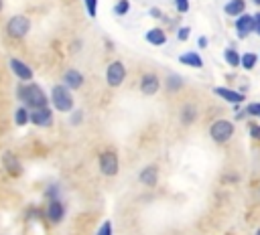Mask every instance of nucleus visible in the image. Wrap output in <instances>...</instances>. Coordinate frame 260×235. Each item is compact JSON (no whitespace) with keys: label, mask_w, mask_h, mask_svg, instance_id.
Listing matches in <instances>:
<instances>
[{"label":"nucleus","mask_w":260,"mask_h":235,"mask_svg":"<svg viewBox=\"0 0 260 235\" xmlns=\"http://www.w3.org/2000/svg\"><path fill=\"white\" fill-rule=\"evenodd\" d=\"M16 99L20 101V105L28 107V109H39V107H47L51 101H49V95L45 93V89L35 83V81H28V83H18L16 85Z\"/></svg>","instance_id":"1"},{"label":"nucleus","mask_w":260,"mask_h":235,"mask_svg":"<svg viewBox=\"0 0 260 235\" xmlns=\"http://www.w3.org/2000/svg\"><path fill=\"white\" fill-rule=\"evenodd\" d=\"M51 105L61 111V113H71L73 107H75V99H73V93L69 87H65L63 83H57L51 87V97H49Z\"/></svg>","instance_id":"2"},{"label":"nucleus","mask_w":260,"mask_h":235,"mask_svg":"<svg viewBox=\"0 0 260 235\" xmlns=\"http://www.w3.org/2000/svg\"><path fill=\"white\" fill-rule=\"evenodd\" d=\"M32 28V20L26 14H14L4 24V34L12 41H22Z\"/></svg>","instance_id":"3"},{"label":"nucleus","mask_w":260,"mask_h":235,"mask_svg":"<svg viewBox=\"0 0 260 235\" xmlns=\"http://www.w3.org/2000/svg\"><path fill=\"white\" fill-rule=\"evenodd\" d=\"M98 166L104 176H116L120 172V160H118L116 150H110V148L102 150L100 158H98Z\"/></svg>","instance_id":"4"},{"label":"nucleus","mask_w":260,"mask_h":235,"mask_svg":"<svg viewBox=\"0 0 260 235\" xmlns=\"http://www.w3.org/2000/svg\"><path fill=\"white\" fill-rule=\"evenodd\" d=\"M209 136L215 144H225L234 136V124L228 122V120H215L209 126Z\"/></svg>","instance_id":"5"},{"label":"nucleus","mask_w":260,"mask_h":235,"mask_svg":"<svg viewBox=\"0 0 260 235\" xmlns=\"http://www.w3.org/2000/svg\"><path fill=\"white\" fill-rule=\"evenodd\" d=\"M8 69H10V73H12L20 83H28V81H32V77H35L32 67H30L28 63H24L22 59H16V57H10V59H8Z\"/></svg>","instance_id":"6"},{"label":"nucleus","mask_w":260,"mask_h":235,"mask_svg":"<svg viewBox=\"0 0 260 235\" xmlns=\"http://www.w3.org/2000/svg\"><path fill=\"white\" fill-rule=\"evenodd\" d=\"M0 160H2V168H4V172H6L8 176H12V178H18V176L22 174L24 166H22L20 158H18V156H16L12 150H4Z\"/></svg>","instance_id":"7"},{"label":"nucleus","mask_w":260,"mask_h":235,"mask_svg":"<svg viewBox=\"0 0 260 235\" xmlns=\"http://www.w3.org/2000/svg\"><path fill=\"white\" fill-rule=\"evenodd\" d=\"M126 79V67L122 61H112L106 69V83L110 87H120Z\"/></svg>","instance_id":"8"},{"label":"nucleus","mask_w":260,"mask_h":235,"mask_svg":"<svg viewBox=\"0 0 260 235\" xmlns=\"http://www.w3.org/2000/svg\"><path fill=\"white\" fill-rule=\"evenodd\" d=\"M43 215L53 223V225H59L63 219H65V205L61 199H53V201H47L45 209H43Z\"/></svg>","instance_id":"9"},{"label":"nucleus","mask_w":260,"mask_h":235,"mask_svg":"<svg viewBox=\"0 0 260 235\" xmlns=\"http://www.w3.org/2000/svg\"><path fill=\"white\" fill-rule=\"evenodd\" d=\"M30 124L37 128H51L53 126V109L47 107H39V109H30Z\"/></svg>","instance_id":"10"},{"label":"nucleus","mask_w":260,"mask_h":235,"mask_svg":"<svg viewBox=\"0 0 260 235\" xmlns=\"http://www.w3.org/2000/svg\"><path fill=\"white\" fill-rule=\"evenodd\" d=\"M83 75H81V71H77V69H73V67H69V69H65V73H63V85L65 87H69L71 91H75V89H81L83 87Z\"/></svg>","instance_id":"11"},{"label":"nucleus","mask_w":260,"mask_h":235,"mask_svg":"<svg viewBox=\"0 0 260 235\" xmlns=\"http://www.w3.org/2000/svg\"><path fill=\"white\" fill-rule=\"evenodd\" d=\"M160 89V79L154 73H144L140 79V91L144 95H154Z\"/></svg>","instance_id":"12"},{"label":"nucleus","mask_w":260,"mask_h":235,"mask_svg":"<svg viewBox=\"0 0 260 235\" xmlns=\"http://www.w3.org/2000/svg\"><path fill=\"white\" fill-rule=\"evenodd\" d=\"M254 30V16L252 14H240L238 20H236V32L240 38H246L250 32Z\"/></svg>","instance_id":"13"},{"label":"nucleus","mask_w":260,"mask_h":235,"mask_svg":"<svg viewBox=\"0 0 260 235\" xmlns=\"http://www.w3.org/2000/svg\"><path fill=\"white\" fill-rule=\"evenodd\" d=\"M138 180H140V184H144V186H154V184L158 182V168H156L154 164L144 166V168L140 170V174H138Z\"/></svg>","instance_id":"14"},{"label":"nucleus","mask_w":260,"mask_h":235,"mask_svg":"<svg viewBox=\"0 0 260 235\" xmlns=\"http://www.w3.org/2000/svg\"><path fill=\"white\" fill-rule=\"evenodd\" d=\"M213 93H215L217 97H221L223 101H230V103H234V105H240V103L244 101V93L234 91V89H228V87H215Z\"/></svg>","instance_id":"15"},{"label":"nucleus","mask_w":260,"mask_h":235,"mask_svg":"<svg viewBox=\"0 0 260 235\" xmlns=\"http://www.w3.org/2000/svg\"><path fill=\"white\" fill-rule=\"evenodd\" d=\"M144 38H146V43H150L152 47H162V45L167 43V32H165L162 28L154 26V28H148V30L144 32Z\"/></svg>","instance_id":"16"},{"label":"nucleus","mask_w":260,"mask_h":235,"mask_svg":"<svg viewBox=\"0 0 260 235\" xmlns=\"http://www.w3.org/2000/svg\"><path fill=\"white\" fill-rule=\"evenodd\" d=\"M12 120H14V126H18V128L28 126L30 124V109L24 107V105H18L12 113Z\"/></svg>","instance_id":"17"},{"label":"nucleus","mask_w":260,"mask_h":235,"mask_svg":"<svg viewBox=\"0 0 260 235\" xmlns=\"http://www.w3.org/2000/svg\"><path fill=\"white\" fill-rule=\"evenodd\" d=\"M179 63H183V65H187V67H195V69H201V67H203V59H201L199 53H195V51L183 53V55L179 57Z\"/></svg>","instance_id":"18"},{"label":"nucleus","mask_w":260,"mask_h":235,"mask_svg":"<svg viewBox=\"0 0 260 235\" xmlns=\"http://www.w3.org/2000/svg\"><path fill=\"white\" fill-rule=\"evenodd\" d=\"M244 10H246V0H230L223 6V12L228 16H240V14H244Z\"/></svg>","instance_id":"19"},{"label":"nucleus","mask_w":260,"mask_h":235,"mask_svg":"<svg viewBox=\"0 0 260 235\" xmlns=\"http://www.w3.org/2000/svg\"><path fill=\"white\" fill-rule=\"evenodd\" d=\"M195 120H197V107H195L193 103L183 105V109H181V122H183L185 126H189V124H193Z\"/></svg>","instance_id":"20"},{"label":"nucleus","mask_w":260,"mask_h":235,"mask_svg":"<svg viewBox=\"0 0 260 235\" xmlns=\"http://www.w3.org/2000/svg\"><path fill=\"white\" fill-rule=\"evenodd\" d=\"M260 61V57L256 55V53H242V57H240V65L246 69V71H252L254 67H256V63Z\"/></svg>","instance_id":"21"},{"label":"nucleus","mask_w":260,"mask_h":235,"mask_svg":"<svg viewBox=\"0 0 260 235\" xmlns=\"http://www.w3.org/2000/svg\"><path fill=\"white\" fill-rule=\"evenodd\" d=\"M240 53L236 51V49H232V47H228L225 51H223V59H225V63L230 65V67H240Z\"/></svg>","instance_id":"22"},{"label":"nucleus","mask_w":260,"mask_h":235,"mask_svg":"<svg viewBox=\"0 0 260 235\" xmlns=\"http://www.w3.org/2000/svg\"><path fill=\"white\" fill-rule=\"evenodd\" d=\"M165 85H167V89H169V91H179V89L183 87V77H179L177 73H171V75L167 77Z\"/></svg>","instance_id":"23"},{"label":"nucleus","mask_w":260,"mask_h":235,"mask_svg":"<svg viewBox=\"0 0 260 235\" xmlns=\"http://www.w3.org/2000/svg\"><path fill=\"white\" fill-rule=\"evenodd\" d=\"M43 197H45L47 201H53V199H61V186H59L57 182H51V184H47V188H45Z\"/></svg>","instance_id":"24"},{"label":"nucleus","mask_w":260,"mask_h":235,"mask_svg":"<svg viewBox=\"0 0 260 235\" xmlns=\"http://www.w3.org/2000/svg\"><path fill=\"white\" fill-rule=\"evenodd\" d=\"M128 10H130V0H118L114 4V14L116 16H124Z\"/></svg>","instance_id":"25"},{"label":"nucleus","mask_w":260,"mask_h":235,"mask_svg":"<svg viewBox=\"0 0 260 235\" xmlns=\"http://www.w3.org/2000/svg\"><path fill=\"white\" fill-rule=\"evenodd\" d=\"M83 4H85V10H87V16L95 18V14H98V0H83Z\"/></svg>","instance_id":"26"},{"label":"nucleus","mask_w":260,"mask_h":235,"mask_svg":"<svg viewBox=\"0 0 260 235\" xmlns=\"http://www.w3.org/2000/svg\"><path fill=\"white\" fill-rule=\"evenodd\" d=\"M83 122V111L81 109H73L71 111V118H69V124L71 126H79Z\"/></svg>","instance_id":"27"},{"label":"nucleus","mask_w":260,"mask_h":235,"mask_svg":"<svg viewBox=\"0 0 260 235\" xmlns=\"http://www.w3.org/2000/svg\"><path fill=\"white\" fill-rule=\"evenodd\" d=\"M95 235H112V221H104L95 231Z\"/></svg>","instance_id":"28"},{"label":"nucleus","mask_w":260,"mask_h":235,"mask_svg":"<svg viewBox=\"0 0 260 235\" xmlns=\"http://www.w3.org/2000/svg\"><path fill=\"white\" fill-rule=\"evenodd\" d=\"M189 34H191V28L189 26H181L179 30H177V38L183 43V41H187L189 38Z\"/></svg>","instance_id":"29"},{"label":"nucleus","mask_w":260,"mask_h":235,"mask_svg":"<svg viewBox=\"0 0 260 235\" xmlns=\"http://www.w3.org/2000/svg\"><path fill=\"white\" fill-rule=\"evenodd\" d=\"M175 8H177L181 14H185V12L189 10V0H175Z\"/></svg>","instance_id":"30"},{"label":"nucleus","mask_w":260,"mask_h":235,"mask_svg":"<svg viewBox=\"0 0 260 235\" xmlns=\"http://www.w3.org/2000/svg\"><path fill=\"white\" fill-rule=\"evenodd\" d=\"M246 111H248L250 115H254V118H260V103H250Z\"/></svg>","instance_id":"31"},{"label":"nucleus","mask_w":260,"mask_h":235,"mask_svg":"<svg viewBox=\"0 0 260 235\" xmlns=\"http://www.w3.org/2000/svg\"><path fill=\"white\" fill-rule=\"evenodd\" d=\"M250 134L254 140H260V126H250Z\"/></svg>","instance_id":"32"},{"label":"nucleus","mask_w":260,"mask_h":235,"mask_svg":"<svg viewBox=\"0 0 260 235\" xmlns=\"http://www.w3.org/2000/svg\"><path fill=\"white\" fill-rule=\"evenodd\" d=\"M150 16H154V18H160V16H162V12H160L158 8H150Z\"/></svg>","instance_id":"33"},{"label":"nucleus","mask_w":260,"mask_h":235,"mask_svg":"<svg viewBox=\"0 0 260 235\" xmlns=\"http://www.w3.org/2000/svg\"><path fill=\"white\" fill-rule=\"evenodd\" d=\"M199 47H207V38H205V36L199 38Z\"/></svg>","instance_id":"34"},{"label":"nucleus","mask_w":260,"mask_h":235,"mask_svg":"<svg viewBox=\"0 0 260 235\" xmlns=\"http://www.w3.org/2000/svg\"><path fill=\"white\" fill-rule=\"evenodd\" d=\"M254 24H260V12L254 14Z\"/></svg>","instance_id":"35"},{"label":"nucleus","mask_w":260,"mask_h":235,"mask_svg":"<svg viewBox=\"0 0 260 235\" xmlns=\"http://www.w3.org/2000/svg\"><path fill=\"white\" fill-rule=\"evenodd\" d=\"M254 32L260 36V24H254Z\"/></svg>","instance_id":"36"},{"label":"nucleus","mask_w":260,"mask_h":235,"mask_svg":"<svg viewBox=\"0 0 260 235\" xmlns=\"http://www.w3.org/2000/svg\"><path fill=\"white\" fill-rule=\"evenodd\" d=\"M4 10V0H0V12Z\"/></svg>","instance_id":"37"},{"label":"nucleus","mask_w":260,"mask_h":235,"mask_svg":"<svg viewBox=\"0 0 260 235\" xmlns=\"http://www.w3.org/2000/svg\"><path fill=\"white\" fill-rule=\"evenodd\" d=\"M252 2H254V4H256V6H260V0H252Z\"/></svg>","instance_id":"38"},{"label":"nucleus","mask_w":260,"mask_h":235,"mask_svg":"<svg viewBox=\"0 0 260 235\" xmlns=\"http://www.w3.org/2000/svg\"><path fill=\"white\" fill-rule=\"evenodd\" d=\"M256 235H260V229H258V231H256Z\"/></svg>","instance_id":"39"}]
</instances>
